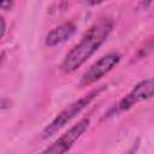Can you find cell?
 I'll return each instance as SVG.
<instances>
[{
	"label": "cell",
	"mask_w": 154,
	"mask_h": 154,
	"mask_svg": "<svg viewBox=\"0 0 154 154\" xmlns=\"http://www.w3.org/2000/svg\"><path fill=\"white\" fill-rule=\"evenodd\" d=\"M113 19L111 17H102L96 20L83 35L81 41L66 54L60 70L64 73H71L81 67L107 40L113 29Z\"/></svg>",
	"instance_id": "1"
},
{
	"label": "cell",
	"mask_w": 154,
	"mask_h": 154,
	"mask_svg": "<svg viewBox=\"0 0 154 154\" xmlns=\"http://www.w3.org/2000/svg\"><path fill=\"white\" fill-rule=\"evenodd\" d=\"M106 87L102 85L100 88H96V89H93L91 91H89L87 95L82 96L81 99L73 101L72 103H70L67 107H65L43 130L42 132V137L43 138H48V137H52L55 132H58L64 125H66L71 119H73L77 114H79Z\"/></svg>",
	"instance_id": "2"
},
{
	"label": "cell",
	"mask_w": 154,
	"mask_h": 154,
	"mask_svg": "<svg viewBox=\"0 0 154 154\" xmlns=\"http://www.w3.org/2000/svg\"><path fill=\"white\" fill-rule=\"evenodd\" d=\"M120 58H122L120 54L119 53H116V52L108 53V54L101 57L93 65H90L89 69L82 75L78 85L81 88H83V87H88V85L95 83L102 76H105L106 73H108L120 61Z\"/></svg>",
	"instance_id": "3"
},
{
	"label": "cell",
	"mask_w": 154,
	"mask_h": 154,
	"mask_svg": "<svg viewBox=\"0 0 154 154\" xmlns=\"http://www.w3.org/2000/svg\"><path fill=\"white\" fill-rule=\"evenodd\" d=\"M89 124H90V119L89 118L81 119L76 125H73L72 128H70L64 135H61L48 148H46L43 150V153H48V154H61V153L67 152L73 146V143L83 135V132L88 129Z\"/></svg>",
	"instance_id": "4"
},
{
	"label": "cell",
	"mask_w": 154,
	"mask_h": 154,
	"mask_svg": "<svg viewBox=\"0 0 154 154\" xmlns=\"http://www.w3.org/2000/svg\"><path fill=\"white\" fill-rule=\"evenodd\" d=\"M152 96H154V77L143 79L140 83H137L131 89V91L125 97L122 99V101L118 105V109L126 111L132 106L137 105L138 102L150 99Z\"/></svg>",
	"instance_id": "5"
},
{
	"label": "cell",
	"mask_w": 154,
	"mask_h": 154,
	"mask_svg": "<svg viewBox=\"0 0 154 154\" xmlns=\"http://www.w3.org/2000/svg\"><path fill=\"white\" fill-rule=\"evenodd\" d=\"M75 31H76V26L73 23H71V22L64 23L48 32V35L46 36V40H45V45L47 47H55V46L67 41L75 34Z\"/></svg>",
	"instance_id": "6"
},
{
	"label": "cell",
	"mask_w": 154,
	"mask_h": 154,
	"mask_svg": "<svg viewBox=\"0 0 154 154\" xmlns=\"http://www.w3.org/2000/svg\"><path fill=\"white\" fill-rule=\"evenodd\" d=\"M13 4H14V0H0V7L4 11L11 10L12 6H13Z\"/></svg>",
	"instance_id": "7"
},
{
	"label": "cell",
	"mask_w": 154,
	"mask_h": 154,
	"mask_svg": "<svg viewBox=\"0 0 154 154\" xmlns=\"http://www.w3.org/2000/svg\"><path fill=\"white\" fill-rule=\"evenodd\" d=\"M5 32H6V23H5V18L1 17V37L5 36Z\"/></svg>",
	"instance_id": "8"
},
{
	"label": "cell",
	"mask_w": 154,
	"mask_h": 154,
	"mask_svg": "<svg viewBox=\"0 0 154 154\" xmlns=\"http://www.w3.org/2000/svg\"><path fill=\"white\" fill-rule=\"evenodd\" d=\"M85 1H87V4L94 6V5H100V4H102V2H105L107 0H85Z\"/></svg>",
	"instance_id": "9"
}]
</instances>
